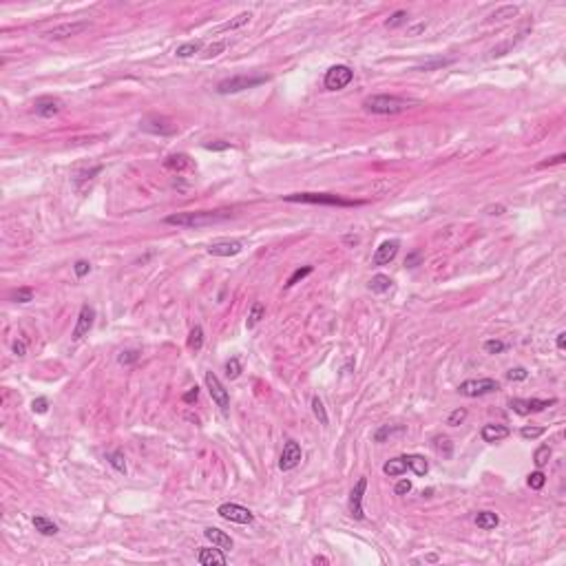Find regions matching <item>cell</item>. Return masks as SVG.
Returning <instances> with one entry per match:
<instances>
[{"label": "cell", "instance_id": "1", "mask_svg": "<svg viewBox=\"0 0 566 566\" xmlns=\"http://www.w3.org/2000/svg\"><path fill=\"white\" fill-rule=\"evenodd\" d=\"M230 213L228 210H197V213H177V215H168L166 224L168 226H179V228H203V226L217 224V221L228 219Z\"/></svg>", "mask_w": 566, "mask_h": 566}, {"label": "cell", "instance_id": "2", "mask_svg": "<svg viewBox=\"0 0 566 566\" xmlns=\"http://www.w3.org/2000/svg\"><path fill=\"white\" fill-rule=\"evenodd\" d=\"M283 199L294 203H319V206H338V208H354L363 203L358 199H343V197L332 195V192H292V195H285Z\"/></svg>", "mask_w": 566, "mask_h": 566}, {"label": "cell", "instance_id": "3", "mask_svg": "<svg viewBox=\"0 0 566 566\" xmlns=\"http://www.w3.org/2000/svg\"><path fill=\"white\" fill-rule=\"evenodd\" d=\"M363 107L370 111V113H376V115H396V113H402L411 107V102L402 100V97H396V95H370L365 97Z\"/></svg>", "mask_w": 566, "mask_h": 566}, {"label": "cell", "instance_id": "4", "mask_svg": "<svg viewBox=\"0 0 566 566\" xmlns=\"http://www.w3.org/2000/svg\"><path fill=\"white\" fill-rule=\"evenodd\" d=\"M266 75H232V78H226L217 84V93L221 95H228V93H239V91H246V89H252V86H259L266 82Z\"/></svg>", "mask_w": 566, "mask_h": 566}, {"label": "cell", "instance_id": "5", "mask_svg": "<svg viewBox=\"0 0 566 566\" xmlns=\"http://www.w3.org/2000/svg\"><path fill=\"white\" fill-rule=\"evenodd\" d=\"M498 389H500V383L495 378H474V381H465L458 387V392L462 396H469V398H478V396L493 394Z\"/></svg>", "mask_w": 566, "mask_h": 566}, {"label": "cell", "instance_id": "6", "mask_svg": "<svg viewBox=\"0 0 566 566\" xmlns=\"http://www.w3.org/2000/svg\"><path fill=\"white\" fill-rule=\"evenodd\" d=\"M354 80V71L349 67H345V64H336V67H332L328 73H325V89L328 91H341L345 89V86Z\"/></svg>", "mask_w": 566, "mask_h": 566}, {"label": "cell", "instance_id": "7", "mask_svg": "<svg viewBox=\"0 0 566 566\" xmlns=\"http://www.w3.org/2000/svg\"><path fill=\"white\" fill-rule=\"evenodd\" d=\"M217 513H219L221 518H224V520L237 522V524H252V520H254L252 511L246 509V506H241V504H235V502L221 504L219 509H217Z\"/></svg>", "mask_w": 566, "mask_h": 566}, {"label": "cell", "instance_id": "8", "mask_svg": "<svg viewBox=\"0 0 566 566\" xmlns=\"http://www.w3.org/2000/svg\"><path fill=\"white\" fill-rule=\"evenodd\" d=\"M206 387H208V392H210V396H213V400L217 402V407L221 411H228V407H230V396H228V389L224 387V385H221V381L217 376L213 374V372H206Z\"/></svg>", "mask_w": 566, "mask_h": 566}, {"label": "cell", "instance_id": "9", "mask_svg": "<svg viewBox=\"0 0 566 566\" xmlns=\"http://www.w3.org/2000/svg\"><path fill=\"white\" fill-rule=\"evenodd\" d=\"M139 128L146 133H153V135H173L177 131V126L173 124L171 120L166 118H160V115H148L139 122Z\"/></svg>", "mask_w": 566, "mask_h": 566}, {"label": "cell", "instance_id": "10", "mask_svg": "<svg viewBox=\"0 0 566 566\" xmlns=\"http://www.w3.org/2000/svg\"><path fill=\"white\" fill-rule=\"evenodd\" d=\"M91 27L89 20H80V22H64V25H58L54 27L51 31H46V38L51 40H67V38H73V36H80L82 31Z\"/></svg>", "mask_w": 566, "mask_h": 566}, {"label": "cell", "instance_id": "11", "mask_svg": "<svg viewBox=\"0 0 566 566\" xmlns=\"http://www.w3.org/2000/svg\"><path fill=\"white\" fill-rule=\"evenodd\" d=\"M367 489V478H358V482L354 484L352 493H349V516L354 520H363L365 511H363V495Z\"/></svg>", "mask_w": 566, "mask_h": 566}, {"label": "cell", "instance_id": "12", "mask_svg": "<svg viewBox=\"0 0 566 566\" xmlns=\"http://www.w3.org/2000/svg\"><path fill=\"white\" fill-rule=\"evenodd\" d=\"M303 458V451H301V445L294 440H288L283 445V451H281V460H279V469L281 471H290L294 469L296 465L301 462Z\"/></svg>", "mask_w": 566, "mask_h": 566}, {"label": "cell", "instance_id": "13", "mask_svg": "<svg viewBox=\"0 0 566 566\" xmlns=\"http://www.w3.org/2000/svg\"><path fill=\"white\" fill-rule=\"evenodd\" d=\"M93 323H95V310L86 303L78 314V323H75V330H73V341H82V338L91 332Z\"/></svg>", "mask_w": 566, "mask_h": 566}, {"label": "cell", "instance_id": "14", "mask_svg": "<svg viewBox=\"0 0 566 566\" xmlns=\"http://www.w3.org/2000/svg\"><path fill=\"white\" fill-rule=\"evenodd\" d=\"M398 248H400V241H398V239H389V241H383L381 246L376 248L374 256H372V264H374V266H387L389 261L396 259V254H398Z\"/></svg>", "mask_w": 566, "mask_h": 566}, {"label": "cell", "instance_id": "15", "mask_svg": "<svg viewBox=\"0 0 566 566\" xmlns=\"http://www.w3.org/2000/svg\"><path fill=\"white\" fill-rule=\"evenodd\" d=\"M243 250V243L237 241V239H221V241H215L208 246V254L213 256H235Z\"/></svg>", "mask_w": 566, "mask_h": 566}, {"label": "cell", "instance_id": "16", "mask_svg": "<svg viewBox=\"0 0 566 566\" xmlns=\"http://www.w3.org/2000/svg\"><path fill=\"white\" fill-rule=\"evenodd\" d=\"M197 559H199L201 566H224L226 562H228V557H226L224 548L215 546L213 548H199V553H197Z\"/></svg>", "mask_w": 566, "mask_h": 566}, {"label": "cell", "instance_id": "17", "mask_svg": "<svg viewBox=\"0 0 566 566\" xmlns=\"http://www.w3.org/2000/svg\"><path fill=\"white\" fill-rule=\"evenodd\" d=\"M36 113L40 118H54L62 111V102L58 97H51V95H44V97H38L36 104H33Z\"/></svg>", "mask_w": 566, "mask_h": 566}, {"label": "cell", "instance_id": "18", "mask_svg": "<svg viewBox=\"0 0 566 566\" xmlns=\"http://www.w3.org/2000/svg\"><path fill=\"white\" fill-rule=\"evenodd\" d=\"M203 535H206L208 542H213L215 546L224 548V551H230V548H232V538H230L228 533H226V531L215 529V527H208L206 531H203Z\"/></svg>", "mask_w": 566, "mask_h": 566}, {"label": "cell", "instance_id": "19", "mask_svg": "<svg viewBox=\"0 0 566 566\" xmlns=\"http://www.w3.org/2000/svg\"><path fill=\"white\" fill-rule=\"evenodd\" d=\"M509 427L504 425H484L482 427V440L484 442H500L504 438H509Z\"/></svg>", "mask_w": 566, "mask_h": 566}, {"label": "cell", "instance_id": "20", "mask_svg": "<svg viewBox=\"0 0 566 566\" xmlns=\"http://www.w3.org/2000/svg\"><path fill=\"white\" fill-rule=\"evenodd\" d=\"M166 168H171V171H177V173H184L186 168H190V157L184 155V153H177V155H171L166 157L164 162Z\"/></svg>", "mask_w": 566, "mask_h": 566}, {"label": "cell", "instance_id": "21", "mask_svg": "<svg viewBox=\"0 0 566 566\" xmlns=\"http://www.w3.org/2000/svg\"><path fill=\"white\" fill-rule=\"evenodd\" d=\"M476 524H478V529H484V531H491V529H495L500 524V518L495 516L493 511H480L476 516Z\"/></svg>", "mask_w": 566, "mask_h": 566}, {"label": "cell", "instance_id": "22", "mask_svg": "<svg viewBox=\"0 0 566 566\" xmlns=\"http://www.w3.org/2000/svg\"><path fill=\"white\" fill-rule=\"evenodd\" d=\"M383 471L387 476H402L407 471V460H405V456H400V458H392L389 460V462H385V467H383Z\"/></svg>", "mask_w": 566, "mask_h": 566}, {"label": "cell", "instance_id": "23", "mask_svg": "<svg viewBox=\"0 0 566 566\" xmlns=\"http://www.w3.org/2000/svg\"><path fill=\"white\" fill-rule=\"evenodd\" d=\"M405 460H407V467H409L416 476H425L429 471V462L423 456H418V453H414V456H405Z\"/></svg>", "mask_w": 566, "mask_h": 566}, {"label": "cell", "instance_id": "24", "mask_svg": "<svg viewBox=\"0 0 566 566\" xmlns=\"http://www.w3.org/2000/svg\"><path fill=\"white\" fill-rule=\"evenodd\" d=\"M33 527H36V531H38V533H42V535H56L58 533V524L51 522L49 518H44V516H36V518H33Z\"/></svg>", "mask_w": 566, "mask_h": 566}, {"label": "cell", "instance_id": "25", "mask_svg": "<svg viewBox=\"0 0 566 566\" xmlns=\"http://www.w3.org/2000/svg\"><path fill=\"white\" fill-rule=\"evenodd\" d=\"M389 288H392V279H389L387 274H376V277H372V281H370L372 292L383 294V292H387Z\"/></svg>", "mask_w": 566, "mask_h": 566}, {"label": "cell", "instance_id": "26", "mask_svg": "<svg viewBox=\"0 0 566 566\" xmlns=\"http://www.w3.org/2000/svg\"><path fill=\"white\" fill-rule=\"evenodd\" d=\"M250 18H252V14H250V11H241V14L235 16L232 20H228L226 25H221V27H219V31H232V29H239V27L248 25Z\"/></svg>", "mask_w": 566, "mask_h": 566}, {"label": "cell", "instance_id": "27", "mask_svg": "<svg viewBox=\"0 0 566 566\" xmlns=\"http://www.w3.org/2000/svg\"><path fill=\"white\" fill-rule=\"evenodd\" d=\"M201 42L199 40H195V42H186V44H179L177 49H175V56L177 58H190V56H195V54H199L201 51Z\"/></svg>", "mask_w": 566, "mask_h": 566}, {"label": "cell", "instance_id": "28", "mask_svg": "<svg viewBox=\"0 0 566 566\" xmlns=\"http://www.w3.org/2000/svg\"><path fill=\"white\" fill-rule=\"evenodd\" d=\"M434 447H436V451H438L442 458H451L453 445H451V440H449L447 436H436V438H434Z\"/></svg>", "mask_w": 566, "mask_h": 566}, {"label": "cell", "instance_id": "29", "mask_svg": "<svg viewBox=\"0 0 566 566\" xmlns=\"http://www.w3.org/2000/svg\"><path fill=\"white\" fill-rule=\"evenodd\" d=\"M264 314H266L264 303L254 301V303H252V310H250V317H248V321H246V328H248V330H250V328H254V325L259 323L261 319H264Z\"/></svg>", "mask_w": 566, "mask_h": 566}, {"label": "cell", "instance_id": "30", "mask_svg": "<svg viewBox=\"0 0 566 566\" xmlns=\"http://www.w3.org/2000/svg\"><path fill=\"white\" fill-rule=\"evenodd\" d=\"M188 347L192 349V352H199V349L203 347V330L199 328V325H195V328L190 330V336H188Z\"/></svg>", "mask_w": 566, "mask_h": 566}, {"label": "cell", "instance_id": "31", "mask_svg": "<svg viewBox=\"0 0 566 566\" xmlns=\"http://www.w3.org/2000/svg\"><path fill=\"white\" fill-rule=\"evenodd\" d=\"M312 411H314V416L319 418L321 425H328L330 423L328 411H325V405H323V400H321L319 396H314V398H312Z\"/></svg>", "mask_w": 566, "mask_h": 566}, {"label": "cell", "instance_id": "32", "mask_svg": "<svg viewBox=\"0 0 566 566\" xmlns=\"http://www.w3.org/2000/svg\"><path fill=\"white\" fill-rule=\"evenodd\" d=\"M107 460L111 462V467H113L115 471H120V474H126V458H124V453H122V451L109 453Z\"/></svg>", "mask_w": 566, "mask_h": 566}, {"label": "cell", "instance_id": "33", "mask_svg": "<svg viewBox=\"0 0 566 566\" xmlns=\"http://www.w3.org/2000/svg\"><path fill=\"white\" fill-rule=\"evenodd\" d=\"M551 405H555V398H548V400H544V398H529L527 400L529 414L531 411H544L546 407H551Z\"/></svg>", "mask_w": 566, "mask_h": 566}, {"label": "cell", "instance_id": "34", "mask_svg": "<svg viewBox=\"0 0 566 566\" xmlns=\"http://www.w3.org/2000/svg\"><path fill=\"white\" fill-rule=\"evenodd\" d=\"M312 270H314L312 266H303V268H296V270H294L292 274H290V279H288V283H285V285H288V288H292V285H296L299 281H303V279H305L307 274H312Z\"/></svg>", "mask_w": 566, "mask_h": 566}, {"label": "cell", "instance_id": "35", "mask_svg": "<svg viewBox=\"0 0 566 566\" xmlns=\"http://www.w3.org/2000/svg\"><path fill=\"white\" fill-rule=\"evenodd\" d=\"M513 16H518V7H513V5H506V7L495 9L493 14L489 16V20H506V18H513Z\"/></svg>", "mask_w": 566, "mask_h": 566}, {"label": "cell", "instance_id": "36", "mask_svg": "<svg viewBox=\"0 0 566 566\" xmlns=\"http://www.w3.org/2000/svg\"><path fill=\"white\" fill-rule=\"evenodd\" d=\"M548 458H551V447H548V445H542V447L535 449V453H533V462L538 465L540 469L548 462Z\"/></svg>", "mask_w": 566, "mask_h": 566}, {"label": "cell", "instance_id": "37", "mask_svg": "<svg viewBox=\"0 0 566 566\" xmlns=\"http://www.w3.org/2000/svg\"><path fill=\"white\" fill-rule=\"evenodd\" d=\"M484 352L487 354H500V352H504L506 349V343H502V341H498V338H489V341H484Z\"/></svg>", "mask_w": 566, "mask_h": 566}, {"label": "cell", "instance_id": "38", "mask_svg": "<svg viewBox=\"0 0 566 566\" xmlns=\"http://www.w3.org/2000/svg\"><path fill=\"white\" fill-rule=\"evenodd\" d=\"M396 431H402L400 425H396V427H392V425H383V427L374 434V440H376V442H383L385 438H389L392 434H396Z\"/></svg>", "mask_w": 566, "mask_h": 566}, {"label": "cell", "instance_id": "39", "mask_svg": "<svg viewBox=\"0 0 566 566\" xmlns=\"http://www.w3.org/2000/svg\"><path fill=\"white\" fill-rule=\"evenodd\" d=\"M407 18H409V16H407V11H396L392 18L385 22V27H387V29H398V27L405 25Z\"/></svg>", "mask_w": 566, "mask_h": 566}, {"label": "cell", "instance_id": "40", "mask_svg": "<svg viewBox=\"0 0 566 566\" xmlns=\"http://www.w3.org/2000/svg\"><path fill=\"white\" fill-rule=\"evenodd\" d=\"M467 418V409H462V407H458V409H453L451 414H449L447 418V425L449 427H458V425H462Z\"/></svg>", "mask_w": 566, "mask_h": 566}, {"label": "cell", "instance_id": "41", "mask_svg": "<svg viewBox=\"0 0 566 566\" xmlns=\"http://www.w3.org/2000/svg\"><path fill=\"white\" fill-rule=\"evenodd\" d=\"M226 46H228V42H226V40H219V42H213L210 46H206V51H203V56H206V58H215V56L224 54V51H226Z\"/></svg>", "mask_w": 566, "mask_h": 566}, {"label": "cell", "instance_id": "42", "mask_svg": "<svg viewBox=\"0 0 566 566\" xmlns=\"http://www.w3.org/2000/svg\"><path fill=\"white\" fill-rule=\"evenodd\" d=\"M239 374H241V363H239V358H230L226 363V376L232 381V378H239Z\"/></svg>", "mask_w": 566, "mask_h": 566}, {"label": "cell", "instance_id": "43", "mask_svg": "<svg viewBox=\"0 0 566 566\" xmlns=\"http://www.w3.org/2000/svg\"><path fill=\"white\" fill-rule=\"evenodd\" d=\"M544 427H522L520 429V436L524 440H535V438H540L542 434H544Z\"/></svg>", "mask_w": 566, "mask_h": 566}, {"label": "cell", "instance_id": "44", "mask_svg": "<svg viewBox=\"0 0 566 566\" xmlns=\"http://www.w3.org/2000/svg\"><path fill=\"white\" fill-rule=\"evenodd\" d=\"M527 482H529V487H531V489H535V491H538V489L544 487L546 476L542 474V471H535V474H531V476H529V480H527Z\"/></svg>", "mask_w": 566, "mask_h": 566}, {"label": "cell", "instance_id": "45", "mask_svg": "<svg viewBox=\"0 0 566 566\" xmlns=\"http://www.w3.org/2000/svg\"><path fill=\"white\" fill-rule=\"evenodd\" d=\"M31 409H33V414H46V411H49V400H46L44 396H40V398H33Z\"/></svg>", "mask_w": 566, "mask_h": 566}, {"label": "cell", "instance_id": "46", "mask_svg": "<svg viewBox=\"0 0 566 566\" xmlns=\"http://www.w3.org/2000/svg\"><path fill=\"white\" fill-rule=\"evenodd\" d=\"M527 376H529V372L524 370V367H513V370L506 372V378H509V381H527Z\"/></svg>", "mask_w": 566, "mask_h": 566}, {"label": "cell", "instance_id": "47", "mask_svg": "<svg viewBox=\"0 0 566 566\" xmlns=\"http://www.w3.org/2000/svg\"><path fill=\"white\" fill-rule=\"evenodd\" d=\"M73 270H75V277H86V274L91 272V264L89 261H84V259H80V261H75V266H73Z\"/></svg>", "mask_w": 566, "mask_h": 566}, {"label": "cell", "instance_id": "48", "mask_svg": "<svg viewBox=\"0 0 566 566\" xmlns=\"http://www.w3.org/2000/svg\"><path fill=\"white\" fill-rule=\"evenodd\" d=\"M137 358H139V352H135V349H128V352H122V354H120L118 361H120L122 365H133Z\"/></svg>", "mask_w": 566, "mask_h": 566}, {"label": "cell", "instance_id": "49", "mask_svg": "<svg viewBox=\"0 0 566 566\" xmlns=\"http://www.w3.org/2000/svg\"><path fill=\"white\" fill-rule=\"evenodd\" d=\"M14 299L18 301V303H29V301H33V290H31V288H20L18 292L14 294Z\"/></svg>", "mask_w": 566, "mask_h": 566}, {"label": "cell", "instance_id": "50", "mask_svg": "<svg viewBox=\"0 0 566 566\" xmlns=\"http://www.w3.org/2000/svg\"><path fill=\"white\" fill-rule=\"evenodd\" d=\"M453 60H434L429 64H423V67H418L416 71H431V69H440V67H447V64H451Z\"/></svg>", "mask_w": 566, "mask_h": 566}, {"label": "cell", "instance_id": "51", "mask_svg": "<svg viewBox=\"0 0 566 566\" xmlns=\"http://www.w3.org/2000/svg\"><path fill=\"white\" fill-rule=\"evenodd\" d=\"M197 398H199V387H197V385H195V387H190L188 392L182 396V400L186 402V405H192V402H195Z\"/></svg>", "mask_w": 566, "mask_h": 566}, {"label": "cell", "instance_id": "52", "mask_svg": "<svg viewBox=\"0 0 566 566\" xmlns=\"http://www.w3.org/2000/svg\"><path fill=\"white\" fill-rule=\"evenodd\" d=\"M409 491H411V482H409V480H400V482L394 487V493H396V495H407Z\"/></svg>", "mask_w": 566, "mask_h": 566}, {"label": "cell", "instance_id": "53", "mask_svg": "<svg viewBox=\"0 0 566 566\" xmlns=\"http://www.w3.org/2000/svg\"><path fill=\"white\" fill-rule=\"evenodd\" d=\"M203 148H206V150H228V148H230V144H228V142H221V139H217V142L203 144Z\"/></svg>", "mask_w": 566, "mask_h": 566}, {"label": "cell", "instance_id": "54", "mask_svg": "<svg viewBox=\"0 0 566 566\" xmlns=\"http://www.w3.org/2000/svg\"><path fill=\"white\" fill-rule=\"evenodd\" d=\"M566 160V155L564 153H559V155H555V157H548L546 162H542V168H546V166H555V164H562V162Z\"/></svg>", "mask_w": 566, "mask_h": 566}, {"label": "cell", "instance_id": "55", "mask_svg": "<svg viewBox=\"0 0 566 566\" xmlns=\"http://www.w3.org/2000/svg\"><path fill=\"white\" fill-rule=\"evenodd\" d=\"M14 354H16V356H25V354H27V345H25V343L16 341L14 343Z\"/></svg>", "mask_w": 566, "mask_h": 566}, {"label": "cell", "instance_id": "56", "mask_svg": "<svg viewBox=\"0 0 566 566\" xmlns=\"http://www.w3.org/2000/svg\"><path fill=\"white\" fill-rule=\"evenodd\" d=\"M418 261H420V252H414V254H409V256H407V259H405V266L414 268V266L418 264Z\"/></svg>", "mask_w": 566, "mask_h": 566}, {"label": "cell", "instance_id": "57", "mask_svg": "<svg viewBox=\"0 0 566 566\" xmlns=\"http://www.w3.org/2000/svg\"><path fill=\"white\" fill-rule=\"evenodd\" d=\"M487 213H489V215H502V213H504V206H502V203H495V206H487Z\"/></svg>", "mask_w": 566, "mask_h": 566}, {"label": "cell", "instance_id": "58", "mask_svg": "<svg viewBox=\"0 0 566 566\" xmlns=\"http://www.w3.org/2000/svg\"><path fill=\"white\" fill-rule=\"evenodd\" d=\"M555 345H557V349H564V347H566V332H559V334H557Z\"/></svg>", "mask_w": 566, "mask_h": 566}, {"label": "cell", "instance_id": "59", "mask_svg": "<svg viewBox=\"0 0 566 566\" xmlns=\"http://www.w3.org/2000/svg\"><path fill=\"white\" fill-rule=\"evenodd\" d=\"M312 564H314V566H319V564H323V566H325V564H330V559H328V557H323V555H317V557L312 559Z\"/></svg>", "mask_w": 566, "mask_h": 566}, {"label": "cell", "instance_id": "60", "mask_svg": "<svg viewBox=\"0 0 566 566\" xmlns=\"http://www.w3.org/2000/svg\"><path fill=\"white\" fill-rule=\"evenodd\" d=\"M427 27V25H418V27H414V29H409V36H416L418 31H423V29Z\"/></svg>", "mask_w": 566, "mask_h": 566}]
</instances>
